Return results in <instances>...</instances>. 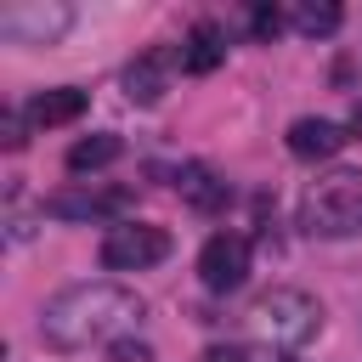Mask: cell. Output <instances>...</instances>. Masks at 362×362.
Wrapping results in <instances>:
<instances>
[{"instance_id":"cell-6","label":"cell","mask_w":362,"mask_h":362,"mask_svg":"<svg viewBox=\"0 0 362 362\" xmlns=\"http://www.w3.org/2000/svg\"><path fill=\"white\" fill-rule=\"evenodd\" d=\"M68 23H74L68 6H40V0L0 11V34H6V40H23V45H51L57 34H68Z\"/></svg>"},{"instance_id":"cell-7","label":"cell","mask_w":362,"mask_h":362,"mask_svg":"<svg viewBox=\"0 0 362 362\" xmlns=\"http://www.w3.org/2000/svg\"><path fill=\"white\" fill-rule=\"evenodd\" d=\"M175 62H181V57H175L170 45H158V51L136 57V62L124 68V96H130V102H141V107H147V102H158V96L170 90V68H175Z\"/></svg>"},{"instance_id":"cell-13","label":"cell","mask_w":362,"mask_h":362,"mask_svg":"<svg viewBox=\"0 0 362 362\" xmlns=\"http://www.w3.org/2000/svg\"><path fill=\"white\" fill-rule=\"evenodd\" d=\"M119 153H124V141H119L113 130H96V136H85V141H74V147H68V170H74V175L102 170V164H113Z\"/></svg>"},{"instance_id":"cell-2","label":"cell","mask_w":362,"mask_h":362,"mask_svg":"<svg viewBox=\"0 0 362 362\" xmlns=\"http://www.w3.org/2000/svg\"><path fill=\"white\" fill-rule=\"evenodd\" d=\"M300 226L311 238H362V170L317 175L300 198Z\"/></svg>"},{"instance_id":"cell-10","label":"cell","mask_w":362,"mask_h":362,"mask_svg":"<svg viewBox=\"0 0 362 362\" xmlns=\"http://www.w3.org/2000/svg\"><path fill=\"white\" fill-rule=\"evenodd\" d=\"M175 57H181V74H215V68L226 62V34H221L215 23H198V28L175 45Z\"/></svg>"},{"instance_id":"cell-19","label":"cell","mask_w":362,"mask_h":362,"mask_svg":"<svg viewBox=\"0 0 362 362\" xmlns=\"http://www.w3.org/2000/svg\"><path fill=\"white\" fill-rule=\"evenodd\" d=\"M283 362H294V356H283Z\"/></svg>"},{"instance_id":"cell-18","label":"cell","mask_w":362,"mask_h":362,"mask_svg":"<svg viewBox=\"0 0 362 362\" xmlns=\"http://www.w3.org/2000/svg\"><path fill=\"white\" fill-rule=\"evenodd\" d=\"M0 130H6V147H23L28 136H23V119L17 113H0Z\"/></svg>"},{"instance_id":"cell-8","label":"cell","mask_w":362,"mask_h":362,"mask_svg":"<svg viewBox=\"0 0 362 362\" xmlns=\"http://www.w3.org/2000/svg\"><path fill=\"white\" fill-rule=\"evenodd\" d=\"M124 204H130V192H96V187H85V192H51L45 215H57V221H107Z\"/></svg>"},{"instance_id":"cell-11","label":"cell","mask_w":362,"mask_h":362,"mask_svg":"<svg viewBox=\"0 0 362 362\" xmlns=\"http://www.w3.org/2000/svg\"><path fill=\"white\" fill-rule=\"evenodd\" d=\"M79 113H85V90H74V85L40 90V96H28V107H23V119L40 124V130H51V124H74Z\"/></svg>"},{"instance_id":"cell-14","label":"cell","mask_w":362,"mask_h":362,"mask_svg":"<svg viewBox=\"0 0 362 362\" xmlns=\"http://www.w3.org/2000/svg\"><path fill=\"white\" fill-rule=\"evenodd\" d=\"M294 28L311 34V40L317 34H334L339 28V6L334 0H305V6H294Z\"/></svg>"},{"instance_id":"cell-16","label":"cell","mask_w":362,"mask_h":362,"mask_svg":"<svg viewBox=\"0 0 362 362\" xmlns=\"http://www.w3.org/2000/svg\"><path fill=\"white\" fill-rule=\"evenodd\" d=\"M277 28H283V17H277L272 6H260V11H255V34H260V40H272Z\"/></svg>"},{"instance_id":"cell-9","label":"cell","mask_w":362,"mask_h":362,"mask_svg":"<svg viewBox=\"0 0 362 362\" xmlns=\"http://www.w3.org/2000/svg\"><path fill=\"white\" fill-rule=\"evenodd\" d=\"M345 141H351V136H345V124H334V119H294V124H288V153H294V158H334Z\"/></svg>"},{"instance_id":"cell-4","label":"cell","mask_w":362,"mask_h":362,"mask_svg":"<svg viewBox=\"0 0 362 362\" xmlns=\"http://www.w3.org/2000/svg\"><path fill=\"white\" fill-rule=\"evenodd\" d=\"M170 255V238L158 226H141V221H124L102 238V266L107 272H141V266H158Z\"/></svg>"},{"instance_id":"cell-3","label":"cell","mask_w":362,"mask_h":362,"mask_svg":"<svg viewBox=\"0 0 362 362\" xmlns=\"http://www.w3.org/2000/svg\"><path fill=\"white\" fill-rule=\"evenodd\" d=\"M249 328H255L266 345L294 351V345H305V339L322 328V305H317L305 288H272V294H260V300L249 305Z\"/></svg>"},{"instance_id":"cell-17","label":"cell","mask_w":362,"mask_h":362,"mask_svg":"<svg viewBox=\"0 0 362 362\" xmlns=\"http://www.w3.org/2000/svg\"><path fill=\"white\" fill-rule=\"evenodd\" d=\"M204 362H249V351H243V345H209Z\"/></svg>"},{"instance_id":"cell-15","label":"cell","mask_w":362,"mask_h":362,"mask_svg":"<svg viewBox=\"0 0 362 362\" xmlns=\"http://www.w3.org/2000/svg\"><path fill=\"white\" fill-rule=\"evenodd\" d=\"M113 362H153V351L141 339H113Z\"/></svg>"},{"instance_id":"cell-12","label":"cell","mask_w":362,"mask_h":362,"mask_svg":"<svg viewBox=\"0 0 362 362\" xmlns=\"http://www.w3.org/2000/svg\"><path fill=\"white\" fill-rule=\"evenodd\" d=\"M175 192H181L192 209H221V204H226V181H221L209 164H181V170H175Z\"/></svg>"},{"instance_id":"cell-5","label":"cell","mask_w":362,"mask_h":362,"mask_svg":"<svg viewBox=\"0 0 362 362\" xmlns=\"http://www.w3.org/2000/svg\"><path fill=\"white\" fill-rule=\"evenodd\" d=\"M198 277H204V288H215V294L243 288V277H249V238H243V232H215V238L198 249Z\"/></svg>"},{"instance_id":"cell-1","label":"cell","mask_w":362,"mask_h":362,"mask_svg":"<svg viewBox=\"0 0 362 362\" xmlns=\"http://www.w3.org/2000/svg\"><path fill=\"white\" fill-rule=\"evenodd\" d=\"M136 317H141V294L124 288V283L96 277V283H68L62 294H51L45 300V317H40V334L57 351H85V345L113 339Z\"/></svg>"}]
</instances>
